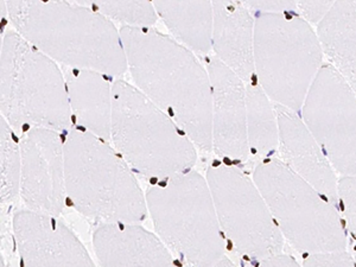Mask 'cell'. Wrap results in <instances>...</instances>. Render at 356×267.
Segmentation results:
<instances>
[{
	"mask_svg": "<svg viewBox=\"0 0 356 267\" xmlns=\"http://www.w3.org/2000/svg\"><path fill=\"white\" fill-rule=\"evenodd\" d=\"M0 57V110L13 130H72L65 74L56 62L16 30H8L3 36Z\"/></svg>",
	"mask_w": 356,
	"mask_h": 267,
	"instance_id": "obj_5",
	"label": "cell"
},
{
	"mask_svg": "<svg viewBox=\"0 0 356 267\" xmlns=\"http://www.w3.org/2000/svg\"><path fill=\"white\" fill-rule=\"evenodd\" d=\"M22 267H97L85 245L56 216L22 209L13 215Z\"/></svg>",
	"mask_w": 356,
	"mask_h": 267,
	"instance_id": "obj_13",
	"label": "cell"
},
{
	"mask_svg": "<svg viewBox=\"0 0 356 267\" xmlns=\"http://www.w3.org/2000/svg\"><path fill=\"white\" fill-rule=\"evenodd\" d=\"M247 138L250 154L270 158L280 147V126L275 106L259 83H246Z\"/></svg>",
	"mask_w": 356,
	"mask_h": 267,
	"instance_id": "obj_20",
	"label": "cell"
},
{
	"mask_svg": "<svg viewBox=\"0 0 356 267\" xmlns=\"http://www.w3.org/2000/svg\"><path fill=\"white\" fill-rule=\"evenodd\" d=\"M316 33L329 65L356 93V3L334 1Z\"/></svg>",
	"mask_w": 356,
	"mask_h": 267,
	"instance_id": "obj_18",
	"label": "cell"
},
{
	"mask_svg": "<svg viewBox=\"0 0 356 267\" xmlns=\"http://www.w3.org/2000/svg\"><path fill=\"white\" fill-rule=\"evenodd\" d=\"M65 189L80 214L102 223H139L149 214L134 172L110 143L72 129L65 137Z\"/></svg>",
	"mask_w": 356,
	"mask_h": 267,
	"instance_id": "obj_3",
	"label": "cell"
},
{
	"mask_svg": "<svg viewBox=\"0 0 356 267\" xmlns=\"http://www.w3.org/2000/svg\"><path fill=\"white\" fill-rule=\"evenodd\" d=\"M334 1H302L296 3L297 13L303 17L309 24H320L324 17L328 15Z\"/></svg>",
	"mask_w": 356,
	"mask_h": 267,
	"instance_id": "obj_25",
	"label": "cell"
},
{
	"mask_svg": "<svg viewBox=\"0 0 356 267\" xmlns=\"http://www.w3.org/2000/svg\"><path fill=\"white\" fill-rule=\"evenodd\" d=\"M211 83V144L220 161L243 168L250 157L246 83L218 57H207Z\"/></svg>",
	"mask_w": 356,
	"mask_h": 267,
	"instance_id": "obj_12",
	"label": "cell"
},
{
	"mask_svg": "<svg viewBox=\"0 0 356 267\" xmlns=\"http://www.w3.org/2000/svg\"><path fill=\"white\" fill-rule=\"evenodd\" d=\"M100 267H182L170 248L137 223H102L93 233Z\"/></svg>",
	"mask_w": 356,
	"mask_h": 267,
	"instance_id": "obj_15",
	"label": "cell"
},
{
	"mask_svg": "<svg viewBox=\"0 0 356 267\" xmlns=\"http://www.w3.org/2000/svg\"><path fill=\"white\" fill-rule=\"evenodd\" d=\"M5 6L17 33L56 63L115 80L129 72L120 30L83 1H6Z\"/></svg>",
	"mask_w": 356,
	"mask_h": 267,
	"instance_id": "obj_2",
	"label": "cell"
},
{
	"mask_svg": "<svg viewBox=\"0 0 356 267\" xmlns=\"http://www.w3.org/2000/svg\"><path fill=\"white\" fill-rule=\"evenodd\" d=\"M354 257H355V259H356V250H355V255H354Z\"/></svg>",
	"mask_w": 356,
	"mask_h": 267,
	"instance_id": "obj_28",
	"label": "cell"
},
{
	"mask_svg": "<svg viewBox=\"0 0 356 267\" xmlns=\"http://www.w3.org/2000/svg\"><path fill=\"white\" fill-rule=\"evenodd\" d=\"M63 74L74 129L110 143L113 110L112 77L76 68H65Z\"/></svg>",
	"mask_w": 356,
	"mask_h": 267,
	"instance_id": "obj_17",
	"label": "cell"
},
{
	"mask_svg": "<svg viewBox=\"0 0 356 267\" xmlns=\"http://www.w3.org/2000/svg\"><path fill=\"white\" fill-rule=\"evenodd\" d=\"M284 239L303 254L346 251L347 235L335 204L290 170L280 158H264L253 170Z\"/></svg>",
	"mask_w": 356,
	"mask_h": 267,
	"instance_id": "obj_8",
	"label": "cell"
},
{
	"mask_svg": "<svg viewBox=\"0 0 356 267\" xmlns=\"http://www.w3.org/2000/svg\"><path fill=\"white\" fill-rule=\"evenodd\" d=\"M280 126V161L332 204H339L335 170L298 113L275 105Z\"/></svg>",
	"mask_w": 356,
	"mask_h": 267,
	"instance_id": "obj_14",
	"label": "cell"
},
{
	"mask_svg": "<svg viewBox=\"0 0 356 267\" xmlns=\"http://www.w3.org/2000/svg\"><path fill=\"white\" fill-rule=\"evenodd\" d=\"M146 206L159 239L193 267H211L225 257L221 231L207 178L191 170L152 183Z\"/></svg>",
	"mask_w": 356,
	"mask_h": 267,
	"instance_id": "obj_6",
	"label": "cell"
},
{
	"mask_svg": "<svg viewBox=\"0 0 356 267\" xmlns=\"http://www.w3.org/2000/svg\"><path fill=\"white\" fill-rule=\"evenodd\" d=\"M154 5L176 41L193 53L211 51L214 18L211 1H154Z\"/></svg>",
	"mask_w": 356,
	"mask_h": 267,
	"instance_id": "obj_19",
	"label": "cell"
},
{
	"mask_svg": "<svg viewBox=\"0 0 356 267\" xmlns=\"http://www.w3.org/2000/svg\"><path fill=\"white\" fill-rule=\"evenodd\" d=\"M243 267H303L297 260L288 254H278L261 260H247Z\"/></svg>",
	"mask_w": 356,
	"mask_h": 267,
	"instance_id": "obj_26",
	"label": "cell"
},
{
	"mask_svg": "<svg viewBox=\"0 0 356 267\" xmlns=\"http://www.w3.org/2000/svg\"><path fill=\"white\" fill-rule=\"evenodd\" d=\"M120 36L134 87L211 152V77L195 53L156 29L122 26Z\"/></svg>",
	"mask_w": 356,
	"mask_h": 267,
	"instance_id": "obj_1",
	"label": "cell"
},
{
	"mask_svg": "<svg viewBox=\"0 0 356 267\" xmlns=\"http://www.w3.org/2000/svg\"><path fill=\"white\" fill-rule=\"evenodd\" d=\"M211 49L245 83L254 77V17L238 1L213 3Z\"/></svg>",
	"mask_w": 356,
	"mask_h": 267,
	"instance_id": "obj_16",
	"label": "cell"
},
{
	"mask_svg": "<svg viewBox=\"0 0 356 267\" xmlns=\"http://www.w3.org/2000/svg\"><path fill=\"white\" fill-rule=\"evenodd\" d=\"M254 77L267 97L300 113L317 74L323 51L317 33L297 13L254 16Z\"/></svg>",
	"mask_w": 356,
	"mask_h": 267,
	"instance_id": "obj_7",
	"label": "cell"
},
{
	"mask_svg": "<svg viewBox=\"0 0 356 267\" xmlns=\"http://www.w3.org/2000/svg\"><path fill=\"white\" fill-rule=\"evenodd\" d=\"M303 267H356V259L347 250L324 252L307 255Z\"/></svg>",
	"mask_w": 356,
	"mask_h": 267,
	"instance_id": "obj_24",
	"label": "cell"
},
{
	"mask_svg": "<svg viewBox=\"0 0 356 267\" xmlns=\"http://www.w3.org/2000/svg\"><path fill=\"white\" fill-rule=\"evenodd\" d=\"M83 4L124 26L150 28L157 22V11L150 1H83Z\"/></svg>",
	"mask_w": 356,
	"mask_h": 267,
	"instance_id": "obj_22",
	"label": "cell"
},
{
	"mask_svg": "<svg viewBox=\"0 0 356 267\" xmlns=\"http://www.w3.org/2000/svg\"><path fill=\"white\" fill-rule=\"evenodd\" d=\"M207 182L226 240L246 260L282 254L284 236L253 179L238 166L214 161Z\"/></svg>",
	"mask_w": 356,
	"mask_h": 267,
	"instance_id": "obj_9",
	"label": "cell"
},
{
	"mask_svg": "<svg viewBox=\"0 0 356 267\" xmlns=\"http://www.w3.org/2000/svg\"><path fill=\"white\" fill-rule=\"evenodd\" d=\"M1 147V204H11L21 195L22 154L16 132L4 118L0 119Z\"/></svg>",
	"mask_w": 356,
	"mask_h": 267,
	"instance_id": "obj_21",
	"label": "cell"
},
{
	"mask_svg": "<svg viewBox=\"0 0 356 267\" xmlns=\"http://www.w3.org/2000/svg\"><path fill=\"white\" fill-rule=\"evenodd\" d=\"M300 113L335 172L356 176V93L329 63L312 82Z\"/></svg>",
	"mask_w": 356,
	"mask_h": 267,
	"instance_id": "obj_10",
	"label": "cell"
},
{
	"mask_svg": "<svg viewBox=\"0 0 356 267\" xmlns=\"http://www.w3.org/2000/svg\"><path fill=\"white\" fill-rule=\"evenodd\" d=\"M337 195L347 226L356 240V176H341L337 181Z\"/></svg>",
	"mask_w": 356,
	"mask_h": 267,
	"instance_id": "obj_23",
	"label": "cell"
},
{
	"mask_svg": "<svg viewBox=\"0 0 356 267\" xmlns=\"http://www.w3.org/2000/svg\"><path fill=\"white\" fill-rule=\"evenodd\" d=\"M22 154L21 197L26 209L60 218L65 214V139L57 131L33 127L19 140Z\"/></svg>",
	"mask_w": 356,
	"mask_h": 267,
	"instance_id": "obj_11",
	"label": "cell"
},
{
	"mask_svg": "<svg viewBox=\"0 0 356 267\" xmlns=\"http://www.w3.org/2000/svg\"><path fill=\"white\" fill-rule=\"evenodd\" d=\"M111 143L134 172L152 183L193 170L197 161L189 136L122 79L113 83Z\"/></svg>",
	"mask_w": 356,
	"mask_h": 267,
	"instance_id": "obj_4",
	"label": "cell"
},
{
	"mask_svg": "<svg viewBox=\"0 0 356 267\" xmlns=\"http://www.w3.org/2000/svg\"><path fill=\"white\" fill-rule=\"evenodd\" d=\"M211 267H236L233 261L227 257H223L222 259L220 260L219 263L215 264L214 266Z\"/></svg>",
	"mask_w": 356,
	"mask_h": 267,
	"instance_id": "obj_27",
	"label": "cell"
}]
</instances>
